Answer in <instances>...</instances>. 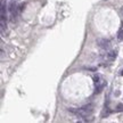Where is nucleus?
<instances>
[{
    "mask_svg": "<svg viewBox=\"0 0 123 123\" xmlns=\"http://www.w3.org/2000/svg\"><path fill=\"white\" fill-rule=\"evenodd\" d=\"M116 112H123V104H119V105L116 106Z\"/></svg>",
    "mask_w": 123,
    "mask_h": 123,
    "instance_id": "5",
    "label": "nucleus"
},
{
    "mask_svg": "<svg viewBox=\"0 0 123 123\" xmlns=\"http://www.w3.org/2000/svg\"><path fill=\"white\" fill-rule=\"evenodd\" d=\"M120 75H123V70L120 71Z\"/></svg>",
    "mask_w": 123,
    "mask_h": 123,
    "instance_id": "6",
    "label": "nucleus"
},
{
    "mask_svg": "<svg viewBox=\"0 0 123 123\" xmlns=\"http://www.w3.org/2000/svg\"><path fill=\"white\" fill-rule=\"evenodd\" d=\"M97 44H98L99 48H101V49H107L110 47V40L105 39V38H104V39H98Z\"/></svg>",
    "mask_w": 123,
    "mask_h": 123,
    "instance_id": "3",
    "label": "nucleus"
},
{
    "mask_svg": "<svg viewBox=\"0 0 123 123\" xmlns=\"http://www.w3.org/2000/svg\"><path fill=\"white\" fill-rule=\"evenodd\" d=\"M107 57L110 58V59H114L116 57V51H111L110 54H107Z\"/></svg>",
    "mask_w": 123,
    "mask_h": 123,
    "instance_id": "4",
    "label": "nucleus"
},
{
    "mask_svg": "<svg viewBox=\"0 0 123 123\" xmlns=\"http://www.w3.org/2000/svg\"><path fill=\"white\" fill-rule=\"evenodd\" d=\"M121 14H122V17H123V7L121 8Z\"/></svg>",
    "mask_w": 123,
    "mask_h": 123,
    "instance_id": "7",
    "label": "nucleus"
},
{
    "mask_svg": "<svg viewBox=\"0 0 123 123\" xmlns=\"http://www.w3.org/2000/svg\"><path fill=\"white\" fill-rule=\"evenodd\" d=\"M106 84H107L106 81L103 79H100L98 82H96V83H95V93H100V92L105 89Z\"/></svg>",
    "mask_w": 123,
    "mask_h": 123,
    "instance_id": "2",
    "label": "nucleus"
},
{
    "mask_svg": "<svg viewBox=\"0 0 123 123\" xmlns=\"http://www.w3.org/2000/svg\"><path fill=\"white\" fill-rule=\"evenodd\" d=\"M71 112H73L78 117H81V119H86V117H89L90 115L93 113V106L91 104L89 105H86L81 108H76V110H71Z\"/></svg>",
    "mask_w": 123,
    "mask_h": 123,
    "instance_id": "1",
    "label": "nucleus"
}]
</instances>
